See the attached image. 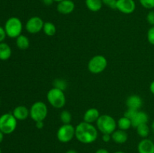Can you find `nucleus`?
Listing matches in <instances>:
<instances>
[{
  "instance_id": "nucleus-1",
  "label": "nucleus",
  "mask_w": 154,
  "mask_h": 153,
  "mask_svg": "<svg viewBox=\"0 0 154 153\" xmlns=\"http://www.w3.org/2000/svg\"><path fill=\"white\" fill-rule=\"evenodd\" d=\"M98 129L91 123L82 122L75 127V137L84 144L93 143L97 140Z\"/></svg>"
},
{
  "instance_id": "nucleus-2",
  "label": "nucleus",
  "mask_w": 154,
  "mask_h": 153,
  "mask_svg": "<svg viewBox=\"0 0 154 153\" xmlns=\"http://www.w3.org/2000/svg\"><path fill=\"white\" fill-rule=\"evenodd\" d=\"M117 127V122L109 115L104 114L99 116L96 122V128L98 130L103 134H111Z\"/></svg>"
},
{
  "instance_id": "nucleus-3",
  "label": "nucleus",
  "mask_w": 154,
  "mask_h": 153,
  "mask_svg": "<svg viewBox=\"0 0 154 153\" xmlns=\"http://www.w3.org/2000/svg\"><path fill=\"white\" fill-rule=\"evenodd\" d=\"M47 99L50 104L56 109H61L66 105V98L64 91L57 88H52L47 94Z\"/></svg>"
},
{
  "instance_id": "nucleus-4",
  "label": "nucleus",
  "mask_w": 154,
  "mask_h": 153,
  "mask_svg": "<svg viewBox=\"0 0 154 153\" xmlns=\"http://www.w3.org/2000/svg\"><path fill=\"white\" fill-rule=\"evenodd\" d=\"M7 36L11 38H17L23 31V23L17 16H11L5 22L4 26Z\"/></svg>"
},
{
  "instance_id": "nucleus-5",
  "label": "nucleus",
  "mask_w": 154,
  "mask_h": 153,
  "mask_svg": "<svg viewBox=\"0 0 154 153\" xmlns=\"http://www.w3.org/2000/svg\"><path fill=\"white\" fill-rule=\"evenodd\" d=\"M17 125V120L10 112L2 114L0 116V130L4 134L13 133Z\"/></svg>"
},
{
  "instance_id": "nucleus-6",
  "label": "nucleus",
  "mask_w": 154,
  "mask_h": 153,
  "mask_svg": "<svg viewBox=\"0 0 154 153\" xmlns=\"http://www.w3.org/2000/svg\"><path fill=\"white\" fill-rule=\"evenodd\" d=\"M48 106L42 101L35 102L29 110V116L34 122L44 121L48 116Z\"/></svg>"
},
{
  "instance_id": "nucleus-7",
  "label": "nucleus",
  "mask_w": 154,
  "mask_h": 153,
  "mask_svg": "<svg viewBox=\"0 0 154 153\" xmlns=\"http://www.w3.org/2000/svg\"><path fill=\"white\" fill-rule=\"evenodd\" d=\"M108 66V60L104 56L96 55L92 57L89 61L87 68L90 73L98 74L105 70Z\"/></svg>"
},
{
  "instance_id": "nucleus-8",
  "label": "nucleus",
  "mask_w": 154,
  "mask_h": 153,
  "mask_svg": "<svg viewBox=\"0 0 154 153\" xmlns=\"http://www.w3.org/2000/svg\"><path fill=\"white\" fill-rule=\"evenodd\" d=\"M57 137L60 142L66 143L75 137V128L71 124H63L57 132Z\"/></svg>"
},
{
  "instance_id": "nucleus-9",
  "label": "nucleus",
  "mask_w": 154,
  "mask_h": 153,
  "mask_svg": "<svg viewBox=\"0 0 154 153\" xmlns=\"http://www.w3.org/2000/svg\"><path fill=\"white\" fill-rule=\"evenodd\" d=\"M45 22L41 17L37 16H32L26 23V29L30 34H36L43 29Z\"/></svg>"
},
{
  "instance_id": "nucleus-10",
  "label": "nucleus",
  "mask_w": 154,
  "mask_h": 153,
  "mask_svg": "<svg viewBox=\"0 0 154 153\" xmlns=\"http://www.w3.org/2000/svg\"><path fill=\"white\" fill-rule=\"evenodd\" d=\"M136 8V4L134 0H117V8L121 13L130 14L133 13Z\"/></svg>"
},
{
  "instance_id": "nucleus-11",
  "label": "nucleus",
  "mask_w": 154,
  "mask_h": 153,
  "mask_svg": "<svg viewBox=\"0 0 154 153\" xmlns=\"http://www.w3.org/2000/svg\"><path fill=\"white\" fill-rule=\"evenodd\" d=\"M75 8V4L72 0H63L58 2L57 10L62 14H69L72 13Z\"/></svg>"
},
{
  "instance_id": "nucleus-12",
  "label": "nucleus",
  "mask_w": 154,
  "mask_h": 153,
  "mask_svg": "<svg viewBox=\"0 0 154 153\" xmlns=\"http://www.w3.org/2000/svg\"><path fill=\"white\" fill-rule=\"evenodd\" d=\"M138 153H154V142L148 138H144L138 144Z\"/></svg>"
},
{
  "instance_id": "nucleus-13",
  "label": "nucleus",
  "mask_w": 154,
  "mask_h": 153,
  "mask_svg": "<svg viewBox=\"0 0 154 153\" xmlns=\"http://www.w3.org/2000/svg\"><path fill=\"white\" fill-rule=\"evenodd\" d=\"M126 104L128 108L139 110L140 108L142 106L143 100L138 94H132L127 98L126 100Z\"/></svg>"
},
{
  "instance_id": "nucleus-14",
  "label": "nucleus",
  "mask_w": 154,
  "mask_h": 153,
  "mask_svg": "<svg viewBox=\"0 0 154 153\" xmlns=\"http://www.w3.org/2000/svg\"><path fill=\"white\" fill-rule=\"evenodd\" d=\"M12 114L17 121H23L29 116V110L23 105H20L14 109Z\"/></svg>"
},
{
  "instance_id": "nucleus-15",
  "label": "nucleus",
  "mask_w": 154,
  "mask_h": 153,
  "mask_svg": "<svg viewBox=\"0 0 154 153\" xmlns=\"http://www.w3.org/2000/svg\"><path fill=\"white\" fill-rule=\"evenodd\" d=\"M149 117L148 115L144 111L138 110L135 116L132 118V126L136 128L138 125L141 124H146L148 122Z\"/></svg>"
},
{
  "instance_id": "nucleus-16",
  "label": "nucleus",
  "mask_w": 154,
  "mask_h": 153,
  "mask_svg": "<svg viewBox=\"0 0 154 153\" xmlns=\"http://www.w3.org/2000/svg\"><path fill=\"white\" fill-rule=\"evenodd\" d=\"M100 113L99 111L96 108H90L87 110L84 114V122L88 123H93L96 122L98 118L100 116Z\"/></svg>"
},
{
  "instance_id": "nucleus-17",
  "label": "nucleus",
  "mask_w": 154,
  "mask_h": 153,
  "mask_svg": "<svg viewBox=\"0 0 154 153\" xmlns=\"http://www.w3.org/2000/svg\"><path fill=\"white\" fill-rule=\"evenodd\" d=\"M111 140L117 144L125 143L128 140V134L126 130H115L111 134Z\"/></svg>"
},
{
  "instance_id": "nucleus-18",
  "label": "nucleus",
  "mask_w": 154,
  "mask_h": 153,
  "mask_svg": "<svg viewBox=\"0 0 154 153\" xmlns=\"http://www.w3.org/2000/svg\"><path fill=\"white\" fill-rule=\"evenodd\" d=\"M12 50L11 46L7 43L2 42L0 43V60L5 61L11 56Z\"/></svg>"
},
{
  "instance_id": "nucleus-19",
  "label": "nucleus",
  "mask_w": 154,
  "mask_h": 153,
  "mask_svg": "<svg viewBox=\"0 0 154 153\" xmlns=\"http://www.w3.org/2000/svg\"><path fill=\"white\" fill-rule=\"evenodd\" d=\"M87 8L93 12H97L102 9L103 3L102 0H85Z\"/></svg>"
},
{
  "instance_id": "nucleus-20",
  "label": "nucleus",
  "mask_w": 154,
  "mask_h": 153,
  "mask_svg": "<svg viewBox=\"0 0 154 153\" xmlns=\"http://www.w3.org/2000/svg\"><path fill=\"white\" fill-rule=\"evenodd\" d=\"M30 42L28 38L26 35L21 34L16 38V45L20 50H26L29 46Z\"/></svg>"
},
{
  "instance_id": "nucleus-21",
  "label": "nucleus",
  "mask_w": 154,
  "mask_h": 153,
  "mask_svg": "<svg viewBox=\"0 0 154 153\" xmlns=\"http://www.w3.org/2000/svg\"><path fill=\"white\" fill-rule=\"evenodd\" d=\"M117 124L118 128L120 129V130H127L128 129L132 127V121L129 118H126V116H123L117 122Z\"/></svg>"
},
{
  "instance_id": "nucleus-22",
  "label": "nucleus",
  "mask_w": 154,
  "mask_h": 153,
  "mask_svg": "<svg viewBox=\"0 0 154 153\" xmlns=\"http://www.w3.org/2000/svg\"><path fill=\"white\" fill-rule=\"evenodd\" d=\"M43 32L47 36H54L57 32V28L56 26L51 22H45L44 23Z\"/></svg>"
},
{
  "instance_id": "nucleus-23",
  "label": "nucleus",
  "mask_w": 154,
  "mask_h": 153,
  "mask_svg": "<svg viewBox=\"0 0 154 153\" xmlns=\"http://www.w3.org/2000/svg\"><path fill=\"white\" fill-rule=\"evenodd\" d=\"M150 127L148 126L147 123L146 124H141L136 128L137 134L141 136V138H147L150 134Z\"/></svg>"
},
{
  "instance_id": "nucleus-24",
  "label": "nucleus",
  "mask_w": 154,
  "mask_h": 153,
  "mask_svg": "<svg viewBox=\"0 0 154 153\" xmlns=\"http://www.w3.org/2000/svg\"><path fill=\"white\" fill-rule=\"evenodd\" d=\"M60 117L63 124H71V122L72 120V116L69 110L62 111Z\"/></svg>"
},
{
  "instance_id": "nucleus-25",
  "label": "nucleus",
  "mask_w": 154,
  "mask_h": 153,
  "mask_svg": "<svg viewBox=\"0 0 154 153\" xmlns=\"http://www.w3.org/2000/svg\"><path fill=\"white\" fill-rule=\"evenodd\" d=\"M54 88H59L63 91H65L67 88V82L66 80L63 79H56L53 82Z\"/></svg>"
},
{
  "instance_id": "nucleus-26",
  "label": "nucleus",
  "mask_w": 154,
  "mask_h": 153,
  "mask_svg": "<svg viewBox=\"0 0 154 153\" xmlns=\"http://www.w3.org/2000/svg\"><path fill=\"white\" fill-rule=\"evenodd\" d=\"M139 2L144 8L149 10L154 8V0H139Z\"/></svg>"
},
{
  "instance_id": "nucleus-27",
  "label": "nucleus",
  "mask_w": 154,
  "mask_h": 153,
  "mask_svg": "<svg viewBox=\"0 0 154 153\" xmlns=\"http://www.w3.org/2000/svg\"><path fill=\"white\" fill-rule=\"evenodd\" d=\"M147 38L149 43H150V44L154 45V26L150 27V28H149L148 31H147Z\"/></svg>"
},
{
  "instance_id": "nucleus-28",
  "label": "nucleus",
  "mask_w": 154,
  "mask_h": 153,
  "mask_svg": "<svg viewBox=\"0 0 154 153\" xmlns=\"http://www.w3.org/2000/svg\"><path fill=\"white\" fill-rule=\"evenodd\" d=\"M103 4L109 7L111 9L117 8V0H102Z\"/></svg>"
},
{
  "instance_id": "nucleus-29",
  "label": "nucleus",
  "mask_w": 154,
  "mask_h": 153,
  "mask_svg": "<svg viewBox=\"0 0 154 153\" xmlns=\"http://www.w3.org/2000/svg\"><path fill=\"white\" fill-rule=\"evenodd\" d=\"M137 112H138V110H136L128 108L127 110L124 112L123 116H126V118H129L130 120H132V118L135 116V115L136 114Z\"/></svg>"
},
{
  "instance_id": "nucleus-30",
  "label": "nucleus",
  "mask_w": 154,
  "mask_h": 153,
  "mask_svg": "<svg viewBox=\"0 0 154 153\" xmlns=\"http://www.w3.org/2000/svg\"><path fill=\"white\" fill-rule=\"evenodd\" d=\"M147 21L152 26H154V10H150L147 15Z\"/></svg>"
},
{
  "instance_id": "nucleus-31",
  "label": "nucleus",
  "mask_w": 154,
  "mask_h": 153,
  "mask_svg": "<svg viewBox=\"0 0 154 153\" xmlns=\"http://www.w3.org/2000/svg\"><path fill=\"white\" fill-rule=\"evenodd\" d=\"M6 36H7V34H6L5 30V28L3 27H2L0 26V43L3 42V40L5 39Z\"/></svg>"
},
{
  "instance_id": "nucleus-32",
  "label": "nucleus",
  "mask_w": 154,
  "mask_h": 153,
  "mask_svg": "<svg viewBox=\"0 0 154 153\" xmlns=\"http://www.w3.org/2000/svg\"><path fill=\"white\" fill-rule=\"evenodd\" d=\"M102 140L105 142H108L111 140V134H102Z\"/></svg>"
},
{
  "instance_id": "nucleus-33",
  "label": "nucleus",
  "mask_w": 154,
  "mask_h": 153,
  "mask_svg": "<svg viewBox=\"0 0 154 153\" xmlns=\"http://www.w3.org/2000/svg\"><path fill=\"white\" fill-rule=\"evenodd\" d=\"M35 127L38 129H42L44 128V121L35 122Z\"/></svg>"
},
{
  "instance_id": "nucleus-34",
  "label": "nucleus",
  "mask_w": 154,
  "mask_h": 153,
  "mask_svg": "<svg viewBox=\"0 0 154 153\" xmlns=\"http://www.w3.org/2000/svg\"><path fill=\"white\" fill-rule=\"evenodd\" d=\"M95 153H110L105 148H99L98 150H96V152Z\"/></svg>"
},
{
  "instance_id": "nucleus-35",
  "label": "nucleus",
  "mask_w": 154,
  "mask_h": 153,
  "mask_svg": "<svg viewBox=\"0 0 154 153\" xmlns=\"http://www.w3.org/2000/svg\"><path fill=\"white\" fill-rule=\"evenodd\" d=\"M150 91L152 94H154V80L152 81L150 85Z\"/></svg>"
},
{
  "instance_id": "nucleus-36",
  "label": "nucleus",
  "mask_w": 154,
  "mask_h": 153,
  "mask_svg": "<svg viewBox=\"0 0 154 153\" xmlns=\"http://www.w3.org/2000/svg\"><path fill=\"white\" fill-rule=\"evenodd\" d=\"M53 2H54V0H43V2L45 3V4H46V5H51L53 3Z\"/></svg>"
},
{
  "instance_id": "nucleus-37",
  "label": "nucleus",
  "mask_w": 154,
  "mask_h": 153,
  "mask_svg": "<svg viewBox=\"0 0 154 153\" xmlns=\"http://www.w3.org/2000/svg\"><path fill=\"white\" fill-rule=\"evenodd\" d=\"M3 139H4V134L2 133V132L0 130V143H1L2 142Z\"/></svg>"
},
{
  "instance_id": "nucleus-38",
  "label": "nucleus",
  "mask_w": 154,
  "mask_h": 153,
  "mask_svg": "<svg viewBox=\"0 0 154 153\" xmlns=\"http://www.w3.org/2000/svg\"><path fill=\"white\" fill-rule=\"evenodd\" d=\"M66 153H78L75 149H69Z\"/></svg>"
},
{
  "instance_id": "nucleus-39",
  "label": "nucleus",
  "mask_w": 154,
  "mask_h": 153,
  "mask_svg": "<svg viewBox=\"0 0 154 153\" xmlns=\"http://www.w3.org/2000/svg\"><path fill=\"white\" fill-rule=\"evenodd\" d=\"M151 130H153V132L154 133V120H153V122H152V124H151Z\"/></svg>"
},
{
  "instance_id": "nucleus-40",
  "label": "nucleus",
  "mask_w": 154,
  "mask_h": 153,
  "mask_svg": "<svg viewBox=\"0 0 154 153\" xmlns=\"http://www.w3.org/2000/svg\"><path fill=\"white\" fill-rule=\"evenodd\" d=\"M114 153H126V152H123V151H117V152H115Z\"/></svg>"
},
{
  "instance_id": "nucleus-41",
  "label": "nucleus",
  "mask_w": 154,
  "mask_h": 153,
  "mask_svg": "<svg viewBox=\"0 0 154 153\" xmlns=\"http://www.w3.org/2000/svg\"><path fill=\"white\" fill-rule=\"evenodd\" d=\"M54 2H60L63 1V0H54Z\"/></svg>"
},
{
  "instance_id": "nucleus-42",
  "label": "nucleus",
  "mask_w": 154,
  "mask_h": 153,
  "mask_svg": "<svg viewBox=\"0 0 154 153\" xmlns=\"http://www.w3.org/2000/svg\"><path fill=\"white\" fill-rule=\"evenodd\" d=\"M0 153H2V150H1V148H0Z\"/></svg>"
},
{
  "instance_id": "nucleus-43",
  "label": "nucleus",
  "mask_w": 154,
  "mask_h": 153,
  "mask_svg": "<svg viewBox=\"0 0 154 153\" xmlns=\"http://www.w3.org/2000/svg\"><path fill=\"white\" fill-rule=\"evenodd\" d=\"M0 105H1V100H0Z\"/></svg>"
}]
</instances>
